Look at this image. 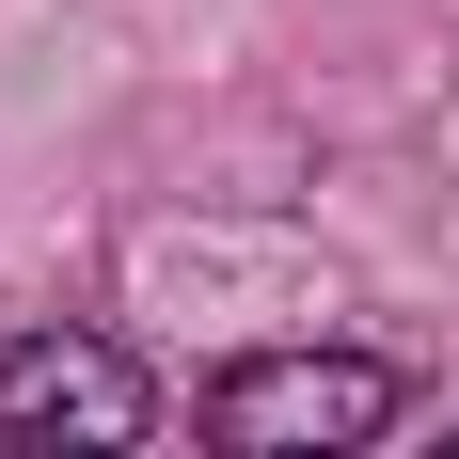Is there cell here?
Here are the masks:
<instances>
[{
	"label": "cell",
	"instance_id": "1",
	"mask_svg": "<svg viewBox=\"0 0 459 459\" xmlns=\"http://www.w3.org/2000/svg\"><path fill=\"white\" fill-rule=\"evenodd\" d=\"M396 428L380 349H254L206 380V459H365Z\"/></svg>",
	"mask_w": 459,
	"mask_h": 459
},
{
	"label": "cell",
	"instance_id": "2",
	"mask_svg": "<svg viewBox=\"0 0 459 459\" xmlns=\"http://www.w3.org/2000/svg\"><path fill=\"white\" fill-rule=\"evenodd\" d=\"M143 365L111 349V333H16L0 349V444L16 459H127L143 444Z\"/></svg>",
	"mask_w": 459,
	"mask_h": 459
},
{
	"label": "cell",
	"instance_id": "3",
	"mask_svg": "<svg viewBox=\"0 0 459 459\" xmlns=\"http://www.w3.org/2000/svg\"><path fill=\"white\" fill-rule=\"evenodd\" d=\"M444 459H459V428H444Z\"/></svg>",
	"mask_w": 459,
	"mask_h": 459
}]
</instances>
